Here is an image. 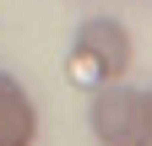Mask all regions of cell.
Listing matches in <instances>:
<instances>
[{
  "instance_id": "6da1fadb",
  "label": "cell",
  "mask_w": 152,
  "mask_h": 146,
  "mask_svg": "<svg viewBox=\"0 0 152 146\" xmlns=\"http://www.w3.org/2000/svg\"><path fill=\"white\" fill-rule=\"evenodd\" d=\"M130 60H136L130 33L114 22V16H87V22L76 27V38H71L65 81H71V87H87V92H98V87H109V81L125 76Z\"/></svg>"
},
{
  "instance_id": "7a4b0ae2",
  "label": "cell",
  "mask_w": 152,
  "mask_h": 146,
  "mask_svg": "<svg viewBox=\"0 0 152 146\" xmlns=\"http://www.w3.org/2000/svg\"><path fill=\"white\" fill-rule=\"evenodd\" d=\"M92 135L103 146H147V92L109 81L92 98Z\"/></svg>"
},
{
  "instance_id": "3957f363",
  "label": "cell",
  "mask_w": 152,
  "mask_h": 146,
  "mask_svg": "<svg viewBox=\"0 0 152 146\" xmlns=\"http://www.w3.org/2000/svg\"><path fill=\"white\" fill-rule=\"evenodd\" d=\"M38 135V114H33V98L22 92V81L0 70V146H33Z\"/></svg>"
},
{
  "instance_id": "277c9868",
  "label": "cell",
  "mask_w": 152,
  "mask_h": 146,
  "mask_svg": "<svg viewBox=\"0 0 152 146\" xmlns=\"http://www.w3.org/2000/svg\"><path fill=\"white\" fill-rule=\"evenodd\" d=\"M147 146H152V92H147Z\"/></svg>"
}]
</instances>
